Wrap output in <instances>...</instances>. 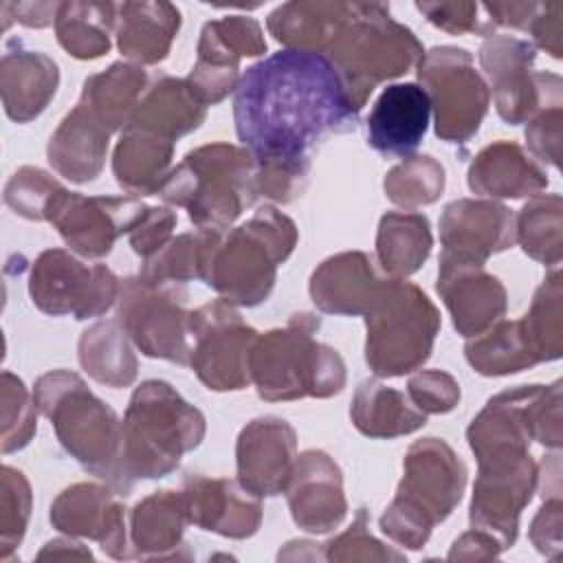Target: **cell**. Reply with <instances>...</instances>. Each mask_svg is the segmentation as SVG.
I'll return each mask as SVG.
<instances>
[{"instance_id":"cell-1","label":"cell","mask_w":563,"mask_h":563,"mask_svg":"<svg viewBox=\"0 0 563 563\" xmlns=\"http://www.w3.org/2000/svg\"><path fill=\"white\" fill-rule=\"evenodd\" d=\"M341 75L323 53L282 48L249 66L233 97L235 134L255 165L312 167V150L358 125Z\"/></svg>"},{"instance_id":"cell-2","label":"cell","mask_w":563,"mask_h":563,"mask_svg":"<svg viewBox=\"0 0 563 563\" xmlns=\"http://www.w3.org/2000/svg\"><path fill=\"white\" fill-rule=\"evenodd\" d=\"M205 413L187 402L167 380H143L123 416L121 490L130 495L139 479H161L178 468L180 457L200 446Z\"/></svg>"},{"instance_id":"cell-3","label":"cell","mask_w":563,"mask_h":563,"mask_svg":"<svg viewBox=\"0 0 563 563\" xmlns=\"http://www.w3.org/2000/svg\"><path fill=\"white\" fill-rule=\"evenodd\" d=\"M321 319L295 312L284 328L257 334L251 350V383L268 402L299 398H330L345 387L341 354L314 339Z\"/></svg>"},{"instance_id":"cell-4","label":"cell","mask_w":563,"mask_h":563,"mask_svg":"<svg viewBox=\"0 0 563 563\" xmlns=\"http://www.w3.org/2000/svg\"><path fill=\"white\" fill-rule=\"evenodd\" d=\"M33 398L51 420L64 451L88 473L103 479L117 495L121 490L123 420L95 396L86 380L68 369H51L33 385Z\"/></svg>"},{"instance_id":"cell-5","label":"cell","mask_w":563,"mask_h":563,"mask_svg":"<svg viewBox=\"0 0 563 563\" xmlns=\"http://www.w3.org/2000/svg\"><path fill=\"white\" fill-rule=\"evenodd\" d=\"M255 161L246 147L209 143L185 154L169 172L158 196L187 209L189 220L205 231H227L257 200Z\"/></svg>"},{"instance_id":"cell-6","label":"cell","mask_w":563,"mask_h":563,"mask_svg":"<svg viewBox=\"0 0 563 563\" xmlns=\"http://www.w3.org/2000/svg\"><path fill=\"white\" fill-rule=\"evenodd\" d=\"M466 475V464L442 438L416 440L405 453L396 495L380 515V530L394 543L420 550L462 501Z\"/></svg>"},{"instance_id":"cell-7","label":"cell","mask_w":563,"mask_h":563,"mask_svg":"<svg viewBox=\"0 0 563 563\" xmlns=\"http://www.w3.org/2000/svg\"><path fill=\"white\" fill-rule=\"evenodd\" d=\"M297 240V224L266 205L240 227L220 233L202 282L235 308L260 306L273 292L277 266L292 255Z\"/></svg>"},{"instance_id":"cell-8","label":"cell","mask_w":563,"mask_h":563,"mask_svg":"<svg viewBox=\"0 0 563 563\" xmlns=\"http://www.w3.org/2000/svg\"><path fill=\"white\" fill-rule=\"evenodd\" d=\"M424 48L413 31L396 22L380 2H350L347 15L330 42L325 57L361 112L374 88L418 66Z\"/></svg>"},{"instance_id":"cell-9","label":"cell","mask_w":563,"mask_h":563,"mask_svg":"<svg viewBox=\"0 0 563 563\" xmlns=\"http://www.w3.org/2000/svg\"><path fill=\"white\" fill-rule=\"evenodd\" d=\"M365 317V363L378 378L420 369L433 352L442 325L440 310L422 288L400 277H383Z\"/></svg>"},{"instance_id":"cell-10","label":"cell","mask_w":563,"mask_h":563,"mask_svg":"<svg viewBox=\"0 0 563 563\" xmlns=\"http://www.w3.org/2000/svg\"><path fill=\"white\" fill-rule=\"evenodd\" d=\"M466 440L475 460L530 451L532 440L559 451L563 442L561 380L519 385L495 394L471 420Z\"/></svg>"},{"instance_id":"cell-11","label":"cell","mask_w":563,"mask_h":563,"mask_svg":"<svg viewBox=\"0 0 563 563\" xmlns=\"http://www.w3.org/2000/svg\"><path fill=\"white\" fill-rule=\"evenodd\" d=\"M416 68L431 101L435 136L455 145L468 143L490 106V90L475 68L473 55L457 46H433Z\"/></svg>"},{"instance_id":"cell-12","label":"cell","mask_w":563,"mask_h":563,"mask_svg":"<svg viewBox=\"0 0 563 563\" xmlns=\"http://www.w3.org/2000/svg\"><path fill=\"white\" fill-rule=\"evenodd\" d=\"M187 297L185 284L154 282L139 273L121 279L117 319L145 356L187 365L191 319Z\"/></svg>"},{"instance_id":"cell-13","label":"cell","mask_w":563,"mask_h":563,"mask_svg":"<svg viewBox=\"0 0 563 563\" xmlns=\"http://www.w3.org/2000/svg\"><path fill=\"white\" fill-rule=\"evenodd\" d=\"M257 334L222 297L202 303L191 310L187 365L207 389L240 391L251 385V350Z\"/></svg>"},{"instance_id":"cell-14","label":"cell","mask_w":563,"mask_h":563,"mask_svg":"<svg viewBox=\"0 0 563 563\" xmlns=\"http://www.w3.org/2000/svg\"><path fill=\"white\" fill-rule=\"evenodd\" d=\"M121 279L103 264H84L73 251L46 249L29 277V295L48 317L70 314L77 321L106 314L119 299Z\"/></svg>"},{"instance_id":"cell-15","label":"cell","mask_w":563,"mask_h":563,"mask_svg":"<svg viewBox=\"0 0 563 563\" xmlns=\"http://www.w3.org/2000/svg\"><path fill=\"white\" fill-rule=\"evenodd\" d=\"M534 44L515 35L495 33L479 46L497 114L508 125L528 123L543 108L561 106V77L534 70Z\"/></svg>"},{"instance_id":"cell-16","label":"cell","mask_w":563,"mask_h":563,"mask_svg":"<svg viewBox=\"0 0 563 563\" xmlns=\"http://www.w3.org/2000/svg\"><path fill=\"white\" fill-rule=\"evenodd\" d=\"M539 488V466L530 451L495 453L477 460L468 508L471 528L490 534L501 550L517 541L521 510Z\"/></svg>"},{"instance_id":"cell-17","label":"cell","mask_w":563,"mask_h":563,"mask_svg":"<svg viewBox=\"0 0 563 563\" xmlns=\"http://www.w3.org/2000/svg\"><path fill=\"white\" fill-rule=\"evenodd\" d=\"M196 53V64L185 79L209 108L235 92L242 77L240 62L264 55L266 40L255 18L227 15L202 26Z\"/></svg>"},{"instance_id":"cell-18","label":"cell","mask_w":563,"mask_h":563,"mask_svg":"<svg viewBox=\"0 0 563 563\" xmlns=\"http://www.w3.org/2000/svg\"><path fill=\"white\" fill-rule=\"evenodd\" d=\"M145 211L147 205L134 196H81L66 189L48 222L73 253L101 260L112 253L123 233L130 235Z\"/></svg>"},{"instance_id":"cell-19","label":"cell","mask_w":563,"mask_h":563,"mask_svg":"<svg viewBox=\"0 0 563 563\" xmlns=\"http://www.w3.org/2000/svg\"><path fill=\"white\" fill-rule=\"evenodd\" d=\"M110 486L79 482L64 488L51 504V523L68 537L92 539L117 561L134 559L125 506Z\"/></svg>"},{"instance_id":"cell-20","label":"cell","mask_w":563,"mask_h":563,"mask_svg":"<svg viewBox=\"0 0 563 563\" xmlns=\"http://www.w3.org/2000/svg\"><path fill=\"white\" fill-rule=\"evenodd\" d=\"M297 460V433L277 416L246 422L235 442L238 482L255 497H275L286 490Z\"/></svg>"},{"instance_id":"cell-21","label":"cell","mask_w":563,"mask_h":563,"mask_svg":"<svg viewBox=\"0 0 563 563\" xmlns=\"http://www.w3.org/2000/svg\"><path fill=\"white\" fill-rule=\"evenodd\" d=\"M442 257L484 264L515 244V213L495 200L460 198L440 216Z\"/></svg>"},{"instance_id":"cell-22","label":"cell","mask_w":563,"mask_h":563,"mask_svg":"<svg viewBox=\"0 0 563 563\" xmlns=\"http://www.w3.org/2000/svg\"><path fill=\"white\" fill-rule=\"evenodd\" d=\"M284 493L290 517L303 532L325 534L347 515L343 473L325 451L308 449L297 455Z\"/></svg>"},{"instance_id":"cell-23","label":"cell","mask_w":563,"mask_h":563,"mask_svg":"<svg viewBox=\"0 0 563 563\" xmlns=\"http://www.w3.org/2000/svg\"><path fill=\"white\" fill-rule=\"evenodd\" d=\"M435 290L453 319V328L464 339H473L501 321L508 308L501 279L488 273L484 264L440 255Z\"/></svg>"},{"instance_id":"cell-24","label":"cell","mask_w":563,"mask_h":563,"mask_svg":"<svg viewBox=\"0 0 563 563\" xmlns=\"http://www.w3.org/2000/svg\"><path fill=\"white\" fill-rule=\"evenodd\" d=\"M183 497L189 523L229 539H249L260 530L262 501L240 482L187 473Z\"/></svg>"},{"instance_id":"cell-25","label":"cell","mask_w":563,"mask_h":563,"mask_svg":"<svg viewBox=\"0 0 563 563\" xmlns=\"http://www.w3.org/2000/svg\"><path fill=\"white\" fill-rule=\"evenodd\" d=\"M431 101L420 84H391L367 117V145L387 158L411 156L427 134Z\"/></svg>"},{"instance_id":"cell-26","label":"cell","mask_w":563,"mask_h":563,"mask_svg":"<svg viewBox=\"0 0 563 563\" xmlns=\"http://www.w3.org/2000/svg\"><path fill=\"white\" fill-rule=\"evenodd\" d=\"M374 260L363 251H345L323 260L310 275V299L317 310L341 317H363L380 286Z\"/></svg>"},{"instance_id":"cell-27","label":"cell","mask_w":563,"mask_h":563,"mask_svg":"<svg viewBox=\"0 0 563 563\" xmlns=\"http://www.w3.org/2000/svg\"><path fill=\"white\" fill-rule=\"evenodd\" d=\"M57 86L59 68L46 53L24 48L22 42L7 46L0 62V92L11 121L37 119L55 97Z\"/></svg>"},{"instance_id":"cell-28","label":"cell","mask_w":563,"mask_h":563,"mask_svg":"<svg viewBox=\"0 0 563 563\" xmlns=\"http://www.w3.org/2000/svg\"><path fill=\"white\" fill-rule=\"evenodd\" d=\"M466 183L477 196L515 200L541 194L548 187V174L519 143L501 139L477 152Z\"/></svg>"},{"instance_id":"cell-29","label":"cell","mask_w":563,"mask_h":563,"mask_svg":"<svg viewBox=\"0 0 563 563\" xmlns=\"http://www.w3.org/2000/svg\"><path fill=\"white\" fill-rule=\"evenodd\" d=\"M110 134V130L77 103L51 134L46 158L51 167L70 183H90L103 169Z\"/></svg>"},{"instance_id":"cell-30","label":"cell","mask_w":563,"mask_h":563,"mask_svg":"<svg viewBox=\"0 0 563 563\" xmlns=\"http://www.w3.org/2000/svg\"><path fill=\"white\" fill-rule=\"evenodd\" d=\"M180 22V11L172 2H121L117 7V46L130 64L154 66L169 55Z\"/></svg>"},{"instance_id":"cell-31","label":"cell","mask_w":563,"mask_h":563,"mask_svg":"<svg viewBox=\"0 0 563 563\" xmlns=\"http://www.w3.org/2000/svg\"><path fill=\"white\" fill-rule=\"evenodd\" d=\"M205 117L207 106L189 81L163 75L147 86L128 125L176 143L180 136L198 130Z\"/></svg>"},{"instance_id":"cell-32","label":"cell","mask_w":563,"mask_h":563,"mask_svg":"<svg viewBox=\"0 0 563 563\" xmlns=\"http://www.w3.org/2000/svg\"><path fill=\"white\" fill-rule=\"evenodd\" d=\"M189 523L183 490H156L130 512V543L134 559H180L185 526Z\"/></svg>"},{"instance_id":"cell-33","label":"cell","mask_w":563,"mask_h":563,"mask_svg":"<svg viewBox=\"0 0 563 563\" xmlns=\"http://www.w3.org/2000/svg\"><path fill=\"white\" fill-rule=\"evenodd\" d=\"M174 158V143L139 128H125L112 154V174L132 196H158Z\"/></svg>"},{"instance_id":"cell-34","label":"cell","mask_w":563,"mask_h":563,"mask_svg":"<svg viewBox=\"0 0 563 563\" xmlns=\"http://www.w3.org/2000/svg\"><path fill=\"white\" fill-rule=\"evenodd\" d=\"M350 418L358 433L376 440L409 435L427 424V416L405 391H398L378 378H367L356 387Z\"/></svg>"},{"instance_id":"cell-35","label":"cell","mask_w":563,"mask_h":563,"mask_svg":"<svg viewBox=\"0 0 563 563\" xmlns=\"http://www.w3.org/2000/svg\"><path fill=\"white\" fill-rule=\"evenodd\" d=\"M150 81L143 66L114 62L110 68L86 77L79 106L86 108L106 130H125Z\"/></svg>"},{"instance_id":"cell-36","label":"cell","mask_w":563,"mask_h":563,"mask_svg":"<svg viewBox=\"0 0 563 563\" xmlns=\"http://www.w3.org/2000/svg\"><path fill=\"white\" fill-rule=\"evenodd\" d=\"M350 2L295 0L279 4L266 18L268 33L292 51L323 53L347 15Z\"/></svg>"},{"instance_id":"cell-37","label":"cell","mask_w":563,"mask_h":563,"mask_svg":"<svg viewBox=\"0 0 563 563\" xmlns=\"http://www.w3.org/2000/svg\"><path fill=\"white\" fill-rule=\"evenodd\" d=\"M79 363L84 372L99 385L110 389L130 387L139 372L132 339L119 319L97 321L79 336Z\"/></svg>"},{"instance_id":"cell-38","label":"cell","mask_w":563,"mask_h":563,"mask_svg":"<svg viewBox=\"0 0 563 563\" xmlns=\"http://www.w3.org/2000/svg\"><path fill=\"white\" fill-rule=\"evenodd\" d=\"M433 246L427 216L387 211L376 231V262L387 277H409L422 268Z\"/></svg>"},{"instance_id":"cell-39","label":"cell","mask_w":563,"mask_h":563,"mask_svg":"<svg viewBox=\"0 0 563 563\" xmlns=\"http://www.w3.org/2000/svg\"><path fill=\"white\" fill-rule=\"evenodd\" d=\"M117 7L112 2H62L55 18L59 46L75 59H97L112 46L117 26Z\"/></svg>"},{"instance_id":"cell-40","label":"cell","mask_w":563,"mask_h":563,"mask_svg":"<svg viewBox=\"0 0 563 563\" xmlns=\"http://www.w3.org/2000/svg\"><path fill=\"white\" fill-rule=\"evenodd\" d=\"M468 365L482 376H508L539 363L519 319L497 321L464 345Z\"/></svg>"},{"instance_id":"cell-41","label":"cell","mask_w":563,"mask_h":563,"mask_svg":"<svg viewBox=\"0 0 563 563\" xmlns=\"http://www.w3.org/2000/svg\"><path fill=\"white\" fill-rule=\"evenodd\" d=\"M563 198L559 194L532 196L515 216V242L545 266L556 268L563 255Z\"/></svg>"},{"instance_id":"cell-42","label":"cell","mask_w":563,"mask_h":563,"mask_svg":"<svg viewBox=\"0 0 563 563\" xmlns=\"http://www.w3.org/2000/svg\"><path fill=\"white\" fill-rule=\"evenodd\" d=\"M220 233L222 231L198 229L194 233H180L172 238L154 257L145 260L141 275L154 282H202L211 249Z\"/></svg>"},{"instance_id":"cell-43","label":"cell","mask_w":563,"mask_h":563,"mask_svg":"<svg viewBox=\"0 0 563 563\" xmlns=\"http://www.w3.org/2000/svg\"><path fill=\"white\" fill-rule=\"evenodd\" d=\"M563 286H561V271L559 266L552 268L543 284L537 288L528 312L519 319L523 332L539 358L556 361L563 354Z\"/></svg>"},{"instance_id":"cell-44","label":"cell","mask_w":563,"mask_h":563,"mask_svg":"<svg viewBox=\"0 0 563 563\" xmlns=\"http://www.w3.org/2000/svg\"><path fill=\"white\" fill-rule=\"evenodd\" d=\"M444 167L433 156H407L402 163L394 165L383 180L385 196L407 209L413 211L424 205H433L444 191Z\"/></svg>"},{"instance_id":"cell-45","label":"cell","mask_w":563,"mask_h":563,"mask_svg":"<svg viewBox=\"0 0 563 563\" xmlns=\"http://www.w3.org/2000/svg\"><path fill=\"white\" fill-rule=\"evenodd\" d=\"M66 191L51 174L40 167L24 165L11 174L4 185V205L26 220L48 222L53 207Z\"/></svg>"},{"instance_id":"cell-46","label":"cell","mask_w":563,"mask_h":563,"mask_svg":"<svg viewBox=\"0 0 563 563\" xmlns=\"http://www.w3.org/2000/svg\"><path fill=\"white\" fill-rule=\"evenodd\" d=\"M0 405H2V453L24 449L37 431V405L33 394L24 387L22 378L11 372H2L0 378Z\"/></svg>"},{"instance_id":"cell-47","label":"cell","mask_w":563,"mask_h":563,"mask_svg":"<svg viewBox=\"0 0 563 563\" xmlns=\"http://www.w3.org/2000/svg\"><path fill=\"white\" fill-rule=\"evenodd\" d=\"M0 541L2 559L22 543L31 517V486L22 471L4 464L0 471Z\"/></svg>"},{"instance_id":"cell-48","label":"cell","mask_w":563,"mask_h":563,"mask_svg":"<svg viewBox=\"0 0 563 563\" xmlns=\"http://www.w3.org/2000/svg\"><path fill=\"white\" fill-rule=\"evenodd\" d=\"M369 517L365 508L356 510L352 526L323 545L325 561H405V554L387 548L383 541L369 534Z\"/></svg>"},{"instance_id":"cell-49","label":"cell","mask_w":563,"mask_h":563,"mask_svg":"<svg viewBox=\"0 0 563 563\" xmlns=\"http://www.w3.org/2000/svg\"><path fill=\"white\" fill-rule=\"evenodd\" d=\"M409 400L424 413H449L460 402V383L442 369H422L407 383Z\"/></svg>"},{"instance_id":"cell-50","label":"cell","mask_w":563,"mask_h":563,"mask_svg":"<svg viewBox=\"0 0 563 563\" xmlns=\"http://www.w3.org/2000/svg\"><path fill=\"white\" fill-rule=\"evenodd\" d=\"M416 9L440 31L451 35H493L495 26L479 18L482 7L477 2H416Z\"/></svg>"},{"instance_id":"cell-51","label":"cell","mask_w":563,"mask_h":563,"mask_svg":"<svg viewBox=\"0 0 563 563\" xmlns=\"http://www.w3.org/2000/svg\"><path fill=\"white\" fill-rule=\"evenodd\" d=\"M530 156L539 163L559 167L561 158V106H550L537 112L526 128Z\"/></svg>"},{"instance_id":"cell-52","label":"cell","mask_w":563,"mask_h":563,"mask_svg":"<svg viewBox=\"0 0 563 563\" xmlns=\"http://www.w3.org/2000/svg\"><path fill=\"white\" fill-rule=\"evenodd\" d=\"M176 222V211L169 207H147L141 222L130 231L132 251L143 260L154 257L172 240Z\"/></svg>"},{"instance_id":"cell-53","label":"cell","mask_w":563,"mask_h":563,"mask_svg":"<svg viewBox=\"0 0 563 563\" xmlns=\"http://www.w3.org/2000/svg\"><path fill=\"white\" fill-rule=\"evenodd\" d=\"M561 497H548L543 499V506L532 519L530 526V541L532 545L550 556L556 559L561 554V526H563V510H561Z\"/></svg>"},{"instance_id":"cell-54","label":"cell","mask_w":563,"mask_h":563,"mask_svg":"<svg viewBox=\"0 0 563 563\" xmlns=\"http://www.w3.org/2000/svg\"><path fill=\"white\" fill-rule=\"evenodd\" d=\"M528 33L534 37V48H543L550 57L561 59L563 55V4L541 2L534 13Z\"/></svg>"},{"instance_id":"cell-55","label":"cell","mask_w":563,"mask_h":563,"mask_svg":"<svg viewBox=\"0 0 563 563\" xmlns=\"http://www.w3.org/2000/svg\"><path fill=\"white\" fill-rule=\"evenodd\" d=\"M541 2H493L479 4L482 11L488 15L486 20L493 26H510L519 31H528L534 13L539 11Z\"/></svg>"},{"instance_id":"cell-56","label":"cell","mask_w":563,"mask_h":563,"mask_svg":"<svg viewBox=\"0 0 563 563\" xmlns=\"http://www.w3.org/2000/svg\"><path fill=\"white\" fill-rule=\"evenodd\" d=\"M501 552H504L501 545L490 534L471 528L468 532L460 534L453 541V545L449 550V559L451 561H455V559H466V561L475 559L477 561V559H495Z\"/></svg>"},{"instance_id":"cell-57","label":"cell","mask_w":563,"mask_h":563,"mask_svg":"<svg viewBox=\"0 0 563 563\" xmlns=\"http://www.w3.org/2000/svg\"><path fill=\"white\" fill-rule=\"evenodd\" d=\"M59 4L62 2H2V7L13 13L15 22L31 29H44L55 24Z\"/></svg>"},{"instance_id":"cell-58","label":"cell","mask_w":563,"mask_h":563,"mask_svg":"<svg viewBox=\"0 0 563 563\" xmlns=\"http://www.w3.org/2000/svg\"><path fill=\"white\" fill-rule=\"evenodd\" d=\"M37 559H92V552L77 543V541H70V539H55V541H48L42 552L37 554Z\"/></svg>"}]
</instances>
